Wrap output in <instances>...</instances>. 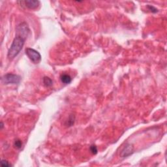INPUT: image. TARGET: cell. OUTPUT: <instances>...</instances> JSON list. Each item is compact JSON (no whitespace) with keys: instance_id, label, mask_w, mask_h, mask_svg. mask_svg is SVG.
Returning a JSON list of instances; mask_svg holds the SVG:
<instances>
[{"instance_id":"1","label":"cell","mask_w":167,"mask_h":167,"mask_svg":"<svg viewBox=\"0 0 167 167\" xmlns=\"http://www.w3.org/2000/svg\"><path fill=\"white\" fill-rule=\"evenodd\" d=\"M25 41V38L19 35H16L7 53V57L9 59H14L19 54L24 45Z\"/></svg>"},{"instance_id":"2","label":"cell","mask_w":167,"mask_h":167,"mask_svg":"<svg viewBox=\"0 0 167 167\" xmlns=\"http://www.w3.org/2000/svg\"><path fill=\"white\" fill-rule=\"evenodd\" d=\"M25 54L29 59L35 64H37L41 61V55L40 53L33 48H27L25 49Z\"/></svg>"},{"instance_id":"3","label":"cell","mask_w":167,"mask_h":167,"mask_svg":"<svg viewBox=\"0 0 167 167\" xmlns=\"http://www.w3.org/2000/svg\"><path fill=\"white\" fill-rule=\"evenodd\" d=\"M21 78L20 76L13 73H7L5 75L1 78L2 82L5 84H17L20 82Z\"/></svg>"},{"instance_id":"4","label":"cell","mask_w":167,"mask_h":167,"mask_svg":"<svg viewBox=\"0 0 167 167\" xmlns=\"http://www.w3.org/2000/svg\"><path fill=\"white\" fill-rule=\"evenodd\" d=\"M29 33V29L28 25L24 22H22L17 27V35H19L26 39Z\"/></svg>"},{"instance_id":"5","label":"cell","mask_w":167,"mask_h":167,"mask_svg":"<svg viewBox=\"0 0 167 167\" xmlns=\"http://www.w3.org/2000/svg\"><path fill=\"white\" fill-rule=\"evenodd\" d=\"M134 151V147L132 144H127L125 146V147L123 148V150H122L121 154H120V156L122 157H128L129 155H131L133 153Z\"/></svg>"},{"instance_id":"6","label":"cell","mask_w":167,"mask_h":167,"mask_svg":"<svg viewBox=\"0 0 167 167\" xmlns=\"http://www.w3.org/2000/svg\"><path fill=\"white\" fill-rule=\"evenodd\" d=\"M25 5L26 7L30 9H35L39 7L40 2L36 0H27L24 1Z\"/></svg>"},{"instance_id":"7","label":"cell","mask_w":167,"mask_h":167,"mask_svg":"<svg viewBox=\"0 0 167 167\" xmlns=\"http://www.w3.org/2000/svg\"><path fill=\"white\" fill-rule=\"evenodd\" d=\"M60 79H61V82L65 84H68L71 83L72 81L71 76L67 75V74H63V75H62L61 76V77H60Z\"/></svg>"},{"instance_id":"8","label":"cell","mask_w":167,"mask_h":167,"mask_svg":"<svg viewBox=\"0 0 167 167\" xmlns=\"http://www.w3.org/2000/svg\"><path fill=\"white\" fill-rule=\"evenodd\" d=\"M43 84L46 87H50L52 86V84L53 82L51 78H50L49 77H47V76H45V77L43 78Z\"/></svg>"},{"instance_id":"9","label":"cell","mask_w":167,"mask_h":167,"mask_svg":"<svg viewBox=\"0 0 167 167\" xmlns=\"http://www.w3.org/2000/svg\"><path fill=\"white\" fill-rule=\"evenodd\" d=\"M15 148H17V149H20V148H22V141H21L20 140H19V139H17L15 141Z\"/></svg>"},{"instance_id":"10","label":"cell","mask_w":167,"mask_h":167,"mask_svg":"<svg viewBox=\"0 0 167 167\" xmlns=\"http://www.w3.org/2000/svg\"><path fill=\"white\" fill-rule=\"evenodd\" d=\"M90 151H91L93 154H96L97 153V148L96 146L92 145L90 146Z\"/></svg>"},{"instance_id":"11","label":"cell","mask_w":167,"mask_h":167,"mask_svg":"<svg viewBox=\"0 0 167 167\" xmlns=\"http://www.w3.org/2000/svg\"><path fill=\"white\" fill-rule=\"evenodd\" d=\"M1 165L3 166H11V164H10L7 161H6V160H1Z\"/></svg>"},{"instance_id":"12","label":"cell","mask_w":167,"mask_h":167,"mask_svg":"<svg viewBox=\"0 0 167 167\" xmlns=\"http://www.w3.org/2000/svg\"><path fill=\"white\" fill-rule=\"evenodd\" d=\"M147 7H148V8L149 9V10L150 11H152V12H153V13H157V9L155 7H154V6L150 5H148Z\"/></svg>"}]
</instances>
